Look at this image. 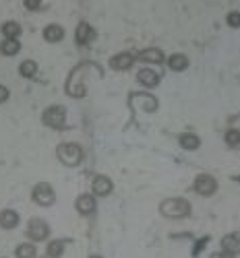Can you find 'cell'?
<instances>
[{
  "instance_id": "obj_3",
  "label": "cell",
  "mask_w": 240,
  "mask_h": 258,
  "mask_svg": "<svg viewBox=\"0 0 240 258\" xmlns=\"http://www.w3.org/2000/svg\"><path fill=\"white\" fill-rule=\"evenodd\" d=\"M42 120H44V124H46V126H52V128H60V126H64L66 114H64V110L60 108V105H50V108H48L46 112H44Z\"/></svg>"
},
{
  "instance_id": "obj_22",
  "label": "cell",
  "mask_w": 240,
  "mask_h": 258,
  "mask_svg": "<svg viewBox=\"0 0 240 258\" xmlns=\"http://www.w3.org/2000/svg\"><path fill=\"white\" fill-rule=\"evenodd\" d=\"M17 258H36V248L32 244H21L17 248Z\"/></svg>"
},
{
  "instance_id": "obj_27",
  "label": "cell",
  "mask_w": 240,
  "mask_h": 258,
  "mask_svg": "<svg viewBox=\"0 0 240 258\" xmlns=\"http://www.w3.org/2000/svg\"><path fill=\"white\" fill-rule=\"evenodd\" d=\"M6 97H8V91H6V87L0 85V103L6 101Z\"/></svg>"
},
{
  "instance_id": "obj_8",
  "label": "cell",
  "mask_w": 240,
  "mask_h": 258,
  "mask_svg": "<svg viewBox=\"0 0 240 258\" xmlns=\"http://www.w3.org/2000/svg\"><path fill=\"white\" fill-rule=\"evenodd\" d=\"M77 211H79V213H83V215L94 213V211H96L94 196H92V194H81L79 199H77Z\"/></svg>"
},
{
  "instance_id": "obj_17",
  "label": "cell",
  "mask_w": 240,
  "mask_h": 258,
  "mask_svg": "<svg viewBox=\"0 0 240 258\" xmlns=\"http://www.w3.org/2000/svg\"><path fill=\"white\" fill-rule=\"evenodd\" d=\"M2 33H4V39H17V35L21 33V25L14 21H8L2 25Z\"/></svg>"
},
{
  "instance_id": "obj_20",
  "label": "cell",
  "mask_w": 240,
  "mask_h": 258,
  "mask_svg": "<svg viewBox=\"0 0 240 258\" xmlns=\"http://www.w3.org/2000/svg\"><path fill=\"white\" fill-rule=\"evenodd\" d=\"M19 48H21V45H19L17 39H4L2 43H0V52L6 54V56H14L19 52Z\"/></svg>"
},
{
  "instance_id": "obj_28",
  "label": "cell",
  "mask_w": 240,
  "mask_h": 258,
  "mask_svg": "<svg viewBox=\"0 0 240 258\" xmlns=\"http://www.w3.org/2000/svg\"><path fill=\"white\" fill-rule=\"evenodd\" d=\"M27 8H40V2H25Z\"/></svg>"
},
{
  "instance_id": "obj_21",
  "label": "cell",
  "mask_w": 240,
  "mask_h": 258,
  "mask_svg": "<svg viewBox=\"0 0 240 258\" xmlns=\"http://www.w3.org/2000/svg\"><path fill=\"white\" fill-rule=\"evenodd\" d=\"M19 72L23 74V77L29 79V77H34V74L38 72V64L34 62V60H25V62L19 66Z\"/></svg>"
},
{
  "instance_id": "obj_7",
  "label": "cell",
  "mask_w": 240,
  "mask_h": 258,
  "mask_svg": "<svg viewBox=\"0 0 240 258\" xmlns=\"http://www.w3.org/2000/svg\"><path fill=\"white\" fill-rule=\"evenodd\" d=\"M132 56L130 54H126V52H122V54H116V56H112L110 58V66L114 68V70H126L128 66H132Z\"/></svg>"
},
{
  "instance_id": "obj_2",
  "label": "cell",
  "mask_w": 240,
  "mask_h": 258,
  "mask_svg": "<svg viewBox=\"0 0 240 258\" xmlns=\"http://www.w3.org/2000/svg\"><path fill=\"white\" fill-rule=\"evenodd\" d=\"M56 155L64 165H70L72 168V165H77L83 159V151H81L79 145H74V143H62L56 149Z\"/></svg>"
},
{
  "instance_id": "obj_9",
  "label": "cell",
  "mask_w": 240,
  "mask_h": 258,
  "mask_svg": "<svg viewBox=\"0 0 240 258\" xmlns=\"http://www.w3.org/2000/svg\"><path fill=\"white\" fill-rule=\"evenodd\" d=\"M74 37H77L79 43H89L94 37H96V31H94V27L92 25H87V23H79L77 27V31H74Z\"/></svg>"
},
{
  "instance_id": "obj_6",
  "label": "cell",
  "mask_w": 240,
  "mask_h": 258,
  "mask_svg": "<svg viewBox=\"0 0 240 258\" xmlns=\"http://www.w3.org/2000/svg\"><path fill=\"white\" fill-rule=\"evenodd\" d=\"M216 188H218V182L212 176H207V174H201V176H197V180H194V190H197L199 194H203V196L214 194Z\"/></svg>"
},
{
  "instance_id": "obj_1",
  "label": "cell",
  "mask_w": 240,
  "mask_h": 258,
  "mask_svg": "<svg viewBox=\"0 0 240 258\" xmlns=\"http://www.w3.org/2000/svg\"><path fill=\"white\" fill-rule=\"evenodd\" d=\"M160 213L170 219H180L190 213V205L182 199H166L160 205Z\"/></svg>"
},
{
  "instance_id": "obj_4",
  "label": "cell",
  "mask_w": 240,
  "mask_h": 258,
  "mask_svg": "<svg viewBox=\"0 0 240 258\" xmlns=\"http://www.w3.org/2000/svg\"><path fill=\"white\" fill-rule=\"evenodd\" d=\"M34 201L42 207H50L54 203V190L50 184H46V182H42V184H38L34 188Z\"/></svg>"
},
{
  "instance_id": "obj_12",
  "label": "cell",
  "mask_w": 240,
  "mask_h": 258,
  "mask_svg": "<svg viewBox=\"0 0 240 258\" xmlns=\"http://www.w3.org/2000/svg\"><path fill=\"white\" fill-rule=\"evenodd\" d=\"M94 192L100 194V196L110 194V192H112V182H110V178H106V176H98V178L94 180Z\"/></svg>"
},
{
  "instance_id": "obj_24",
  "label": "cell",
  "mask_w": 240,
  "mask_h": 258,
  "mask_svg": "<svg viewBox=\"0 0 240 258\" xmlns=\"http://www.w3.org/2000/svg\"><path fill=\"white\" fill-rule=\"evenodd\" d=\"M226 143H228L230 147L240 145V130H228V132H226Z\"/></svg>"
},
{
  "instance_id": "obj_25",
  "label": "cell",
  "mask_w": 240,
  "mask_h": 258,
  "mask_svg": "<svg viewBox=\"0 0 240 258\" xmlns=\"http://www.w3.org/2000/svg\"><path fill=\"white\" fill-rule=\"evenodd\" d=\"M228 23L232 27H240V12H230L228 14Z\"/></svg>"
},
{
  "instance_id": "obj_18",
  "label": "cell",
  "mask_w": 240,
  "mask_h": 258,
  "mask_svg": "<svg viewBox=\"0 0 240 258\" xmlns=\"http://www.w3.org/2000/svg\"><path fill=\"white\" fill-rule=\"evenodd\" d=\"M139 60H143V62H162L164 60V56H162V52L160 50H143L139 56H137Z\"/></svg>"
},
{
  "instance_id": "obj_15",
  "label": "cell",
  "mask_w": 240,
  "mask_h": 258,
  "mask_svg": "<svg viewBox=\"0 0 240 258\" xmlns=\"http://www.w3.org/2000/svg\"><path fill=\"white\" fill-rule=\"evenodd\" d=\"M180 145H182V149H188V151H194V149H199L201 141H199V136L197 134H192V132H186L180 136Z\"/></svg>"
},
{
  "instance_id": "obj_14",
  "label": "cell",
  "mask_w": 240,
  "mask_h": 258,
  "mask_svg": "<svg viewBox=\"0 0 240 258\" xmlns=\"http://www.w3.org/2000/svg\"><path fill=\"white\" fill-rule=\"evenodd\" d=\"M44 37H46V41H60L64 37V29L60 25H48L44 29Z\"/></svg>"
},
{
  "instance_id": "obj_23",
  "label": "cell",
  "mask_w": 240,
  "mask_h": 258,
  "mask_svg": "<svg viewBox=\"0 0 240 258\" xmlns=\"http://www.w3.org/2000/svg\"><path fill=\"white\" fill-rule=\"evenodd\" d=\"M62 248H64V242H62V240L52 242V244L48 246V256H50V258H58L60 254H62Z\"/></svg>"
},
{
  "instance_id": "obj_29",
  "label": "cell",
  "mask_w": 240,
  "mask_h": 258,
  "mask_svg": "<svg viewBox=\"0 0 240 258\" xmlns=\"http://www.w3.org/2000/svg\"><path fill=\"white\" fill-rule=\"evenodd\" d=\"M89 258H102V256H98V254H94V256H89Z\"/></svg>"
},
{
  "instance_id": "obj_19",
  "label": "cell",
  "mask_w": 240,
  "mask_h": 258,
  "mask_svg": "<svg viewBox=\"0 0 240 258\" xmlns=\"http://www.w3.org/2000/svg\"><path fill=\"white\" fill-rule=\"evenodd\" d=\"M168 64H170L172 70H184V68L188 66V60H186V56H182V54H174V56H170Z\"/></svg>"
},
{
  "instance_id": "obj_16",
  "label": "cell",
  "mask_w": 240,
  "mask_h": 258,
  "mask_svg": "<svg viewBox=\"0 0 240 258\" xmlns=\"http://www.w3.org/2000/svg\"><path fill=\"white\" fill-rule=\"evenodd\" d=\"M132 99H134V103H139L141 108L147 110V112H154V110L158 108V101H156L152 95H143V93H139V95H134Z\"/></svg>"
},
{
  "instance_id": "obj_5",
  "label": "cell",
  "mask_w": 240,
  "mask_h": 258,
  "mask_svg": "<svg viewBox=\"0 0 240 258\" xmlns=\"http://www.w3.org/2000/svg\"><path fill=\"white\" fill-rule=\"evenodd\" d=\"M50 234V227L46 225V221H42V219H32L27 225V236L32 238V240H46Z\"/></svg>"
},
{
  "instance_id": "obj_10",
  "label": "cell",
  "mask_w": 240,
  "mask_h": 258,
  "mask_svg": "<svg viewBox=\"0 0 240 258\" xmlns=\"http://www.w3.org/2000/svg\"><path fill=\"white\" fill-rule=\"evenodd\" d=\"M222 246L226 252H232V254H238L240 252V234H228V236H224L222 240Z\"/></svg>"
},
{
  "instance_id": "obj_11",
  "label": "cell",
  "mask_w": 240,
  "mask_h": 258,
  "mask_svg": "<svg viewBox=\"0 0 240 258\" xmlns=\"http://www.w3.org/2000/svg\"><path fill=\"white\" fill-rule=\"evenodd\" d=\"M137 79H139V83H141V85H145V87H156V85H158V81H160V74H158V72H154L152 68H143V70H139Z\"/></svg>"
},
{
  "instance_id": "obj_26",
  "label": "cell",
  "mask_w": 240,
  "mask_h": 258,
  "mask_svg": "<svg viewBox=\"0 0 240 258\" xmlns=\"http://www.w3.org/2000/svg\"><path fill=\"white\" fill-rule=\"evenodd\" d=\"M212 258H234V254H232V252H226V250H224V252H216Z\"/></svg>"
},
{
  "instance_id": "obj_13",
  "label": "cell",
  "mask_w": 240,
  "mask_h": 258,
  "mask_svg": "<svg viewBox=\"0 0 240 258\" xmlns=\"http://www.w3.org/2000/svg\"><path fill=\"white\" fill-rule=\"evenodd\" d=\"M19 223V215L14 213V211L6 209L0 213V227H4V230H12V227H17Z\"/></svg>"
}]
</instances>
